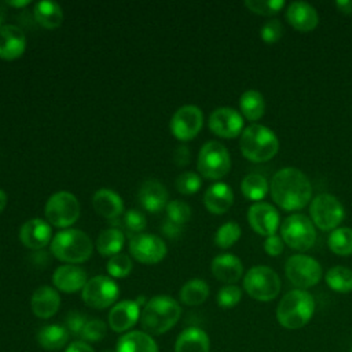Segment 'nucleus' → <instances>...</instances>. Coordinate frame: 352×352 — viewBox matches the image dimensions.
<instances>
[{
    "mask_svg": "<svg viewBox=\"0 0 352 352\" xmlns=\"http://www.w3.org/2000/svg\"><path fill=\"white\" fill-rule=\"evenodd\" d=\"M274 202L286 212L305 208L312 197V186L304 172L297 168L279 169L270 183Z\"/></svg>",
    "mask_w": 352,
    "mask_h": 352,
    "instance_id": "nucleus-1",
    "label": "nucleus"
},
{
    "mask_svg": "<svg viewBox=\"0 0 352 352\" xmlns=\"http://www.w3.org/2000/svg\"><path fill=\"white\" fill-rule=\"evenodd\" d=\"M182 308L170 296H154L143 307L140 314L142 327L148 334H162L172 329L180 319Z\"/></svg>",
    "mask_w": 352,
    "mask_h": 352,
    "instance_id": "nucleus-2",
    "label": "nucleus"
},
{
    "mask_svg": "<svg viewBox=\"0 0 352 352\" xmlns=\"http://www.w3.org/2000/svg\"><path fill=\"white\" fill-rule=\"evenodd\" d=\"M315 312V298L302 289L287 292L276 307V319L280 326L296 330L304 327Z\"/></svg>",
    "mask_w": 352,
    "mask_h": 352,
    "instance_id": "nucleus-3",
    "label": "nucleus"
},
{
    "mask_svg": "<svg viewBox=\"0 0 352 352\" xmlns=\"http://www.w3.org/2000/svg\"><path fill=\"white\" fill-rule=\"evenodd\" d=\"M239 148L246 160L252 162H267L276 155L279 140L268 126L252 124L242 131Z\"/></svg>",
    "mask_w": 352,
    "mask_h": 352,
    "instance_id": "nucleus-4",
    "label": "nucleus"
},
{
    "mask_svg": "<svg viewBox=\"0 0 352 352\" xmlns=\"http://www.w3.org/2000/svg\"><path fill=\"white\" fill-rule=\"evenodd\" d=\"M50 248L58 260L67 264H80L91 257L94 243L84 231L66 228L52 238Z\"/></svg>",
    "mask_w": 352,
    "mask_h": 352,
    "instance_id": "nucleus-5",
    "label": "nucleus"
},
{
    "mask_svg": "<svg viewBox=\"0 0 352 352\" xmlns=\"http://www.w3.org/2000/svg\"><path fill=\"white\" fill-rule=\"evenodd\" d=\"M243 289L257 301H271L280 292V279L272 268L256 265L243 276Z\"/></svg>",
    "mask_w": 352,
    "mask_h": 352,
    "instance_id": "nucleus-6",
    "label": "nucleus"
},
{
    "mask_svg": "<svg viewBox=\"0 0 352 352\" xmlns=\"http://www.w3.org/2000/svg\"><path fill=\"white\" fill-rule=\"evenodd\" d=\"M197 168L201 176L219 180L224 177L231 169V158L224 144L216 140L206 142L198 154Z\"/></svg>",
    "mask_w": 352,
    "mask_h": 352,
    "instance_id": "nucleus-7",
    "label": "nucleus"
},
{
    "mask_svg": "<svg viewBox=\"0 0 352 352\" xmlns=\"http://www.w3.org/2000/svg\"><path fill=\"white\" fill-rule=\"evenodd\" d=\"M280 238L289 248L305 252L315 245L316 230L311 219L301 213H294L280 224Z\"/></svg>",
    "mask_w": 352,
    "mask_h": 352,
    "instance_id": "nucleus-8",
    "label": "nucleus"
},
{
    "mask_svg": "<svg viewBox=\"0 0 352 352\" xmlns=\"http://www.w3.org/2000/svg\"><path fill=\"white\" fill-rule=\"evenodd\" d=\"M45 220L58 227L67 228L80 217V204L74 194L69 191H58L52 194L44 208Z\"/></svg>",
    "mask_w": 352,
    "mask_h": 352,
    "instance_id": "nucleus-9",
    "label": "nucleus"
},
{
    "mask_svg": "<svg viewBox=\"0 0 352 352\" xmlns=\"http://www.w3.org/2000/svg\"><path fill=\"white\" fill-rule=\"evenodd\" d=\"M309 214L314 226L322 231H333L338 228L344 220L345 210L342 204L331 194L322 192L312 198L309 205Z\"/></svg>",
    "mask_w": 352,
    "mask_h": 352,
    "instance_id": "nucleus-10",
    "label": "nucleus"
},
{
    "mask_svg": "<svg viewBox=\"0 0 352 352\" xmlns=\"http://www.w3.org/2000/svg\"><path fill=\"white\" fill-rule=\"evenodd\" d=\"M285 274L292 285L297 289H308L315 286L322 278L320 264L311 256L293 254L286 260Z\"/></svg>",
    "mask_w": 352,
    "mask_h": 352,
    "instance_id": "nucleus-11",
    "label": "nucleus"
},
{
    "mask_svg": "<svg viewBox=\"0 0 352 352\" xmlns=\"http://www.w3.org/2000/svg\"><path fill=\"white\" fill-rule=\"evenodd\" d=\"M118 294V285L110 276L98 275L87 280L81 292V298L91 308L104 309L116 302Z\"/></svg>",
    "mask_w": 352,
    "mask_h": 352,
    "instance_id": "nucleus-12",
    "label": "nucleus"
},
{
    "mask_svg": "<svg viewBox=\"0 0 352 352\" xmlns=\"http://www.w3.org/2000/svg\"><path fill=\"white\" fill-rule=\"evenodd\" d=\"M204 125V113L195 104H184L179 107L170 118L169 128L172 135L180 142L194 139Z\"/></svg>",
    "mask_w": 352,
    "mask_h": 352,
    "instance_id": "nucleus-13",
    "label": "nucleus"
},
{
    "mask_svg": "<svg viewBox=\"0 0 352 352\" xmlns=\"http://www.w3.org/2000/svg\"><path fill=\"white\" fill-rule=\"evenodd\" d=\"M129 252L142 264H157L166 256L165 242L153 234H139L131 238Z\"/></svg>",
    "mask_w": 352,
    "mask_h": 352,
    "instance_id": "nucleus-14",
    "label": "nucleus"
},
{
    "mask_svg": "<svg viewBox=\"0 0 352 352\" xmlns=\"http://www.w3.org/2000/svg\"><path fill=\"white\" fill-rule=\"evenodd\" d=\"M208 125L216 136L232 139L242 133L243 118L242 114L232 107H217L212 111Z\"/></svg>",
    "mask_w": 352,
    "mask_h": 352,
    "instance_id": "nucleus-15",
    "label": "nucleus"
},
{
    "mask_svg": "<svg viewBox=\"0 0 352 352\" xmlns=\"http://www.w3.org/2000/svg\"><path fill=\"white\" fill-rule=\"evenodd\" d=\"M279 213L268 202H256L248 210V221L253 231L263 236L275 235L279 227Z\"/></svg>",
    "mask_w": 352,
    "mask_h": 352,
    "instance_id": "nucleus-16",
    "label": "nucleus"
},
{
    "mask_svg": "<svg viewBox=\"0 0 352 352\" xmlns=\"http://www.w3.org/2000/svg\"><path fill=\"white\" fill-rule=\"evenodd\" d=\"M19 239L23 246L40 250L52 241V230L47 220L34 217L25 221L19 230Z\"/></svg>",
    "mask_w": 352,
    "mask_h": 352,
    "instance_id": "nucleus-17",
    "label": "nucleus"
},
{
    "mask_svg": "<svg viewBox=\"0 0 352 352\" xmlns=\"http://www.w3.org/2000/svg\"><path fill=\"white\" fill-rule=\"evenodd\" d=\"M26 50V36L16 25L0 26V58L4 60L18 59Z\"/></svg>",
    "mask_w": 352,
    "mask_h": 352,
    "instance_id": "nucleus-18",
    "label": "nucleus"
},
{
    "mask_svg": "<svg viewBox=\"0 0 352 352\" xmlns=\"http://www.w3.org/2000/svg\"><path fill=\"white\" fill-rule=\"evenodd\" d=\"M140 304L135 300H124L113 305L109 312V324L111 330L124 333L129 330L140 318Z\"/></svg>",
    "mask_w": 352,
    "mask_h": 352,
    "instance_id": "nucleus-19",
    "label": "nucleus"
},
{
    "mask_svg": "<svg viewBox=\"0 0 352 352\" xmlns=\"http://www.w3.org/2000/svg\"><path fill=\"white\" fill-rule=\"evenodd\" d=\"M87 272L76 264H65L54 271L52 282L63 293H76L82 290L87 283Z\"/></svg>",
    "mask_w": 352,
    "mask_h": 352,
    "instance_id": "nucleus-20",
    "label": "nucleus"
},
{
    "mask_svg": "<svg viewBox=\"0 0 352 352\" xmlns=\"http://www.w3.org/2000/svg\"><path fill=\"white\" fill-rule=\"evenodd\" d=\"M138 199L147 212L157 213L166 208L168 191L161 182L150 179L140 186L138 191Z\"/></svg>",
    "mask_w": 352,
    "mask_h": 352,
    "instance_id": "nucleus-21",
    "label": "nucleus"
},
{
    "mask_svg": "<svg viewBox=\"0 0 352 352\" xmlns=\"http://www.w3.org/2000/svg\"><path fill=\"white\" fill-rule=\"evenodd\" d=\"M286 19L298 32H311L319 23L316 10L305 1H293L287 6Z\"/></svg>",
    "mask_w": 352,
    "mask_h": 352,
    "instance_id": "nucleus-22",
    "label": "nucleus"
},
{
    "mask_svg": "<svg viewBox=\"0 0 352 352\" xmlns=\"http://www.w3.org/2000/svg\"><path fill=\"white\" fill-rule=\"evenodd\" d=\"M210 270L217 280L227 285H234L242 278L243 274L242 261L239 260V257L231 253H223L216 256L212 260Z\"/></svg>",
    "mask_w": 352,
    "mask_h": 352,
    "instance_id": "nucleus-23",
    "label": "nucleus"
},
{
    "mask_svg": "<svg viewBox=\"0 0 352 352\" xmlns=\"http://www.w3.org/2000/svg\"><path fill=\"white\" fill-rule=\"evenodd\" d=\"M30 307L37 318L48 319L58 312L60 307V296L51 286H40L32 296Z\"/></svg>",
    "mask_w": 352,
    "mask_h": 352,
    "instance_id": "nucleus-24",
    "label": "nucleus"
},
{
    "mask_svg": "<svg viewBox=\"0 0 352 352\" xmlns=\"http://www.w3.org/2000/svg\"><path fill=\"white\" fill-rule=\"evenodd\" d=\"M234 204L232 188L223 182L209 186L204 194V205L213 214H223Z\"/></svg>",
    "mask_w": 352,
    "mask_h": 352,
    "instance_id": "nucleus-25",
    "label": "nucleus"
},
{
    "mask_svg": "<svg viewBox=\"0 0 352 352\" xmlns=\"http://www.w3.org/2000/svg\"><path fill=\"white\" fill-rule=\"evenodd\" d=\"M92 206L99 216L107 220H117L124 212L121 197L110 188L98 190L92 197Z\"/></svg>",
    "mask_w": 352,
    "mask_h": 352,
    "instance_id": "nucleus-26",
    "label": "nucleus"
},
{
    "mask_svg": "<svg viewBox=\"0 0 352 352\" xmlns=\"http://www.w3.org/2000/svg\"><path fill=\"white\" fill-rule=\"evenodd\" d=\"M209 348L208 334L195 326L184 329L175 344V352H209Z\"/></svg>",
    "mask_w": 352,
    "mask_h": 352,
    "instance_id": "nucleus-27",
    "label": "nucleus"
},
{
    "mask_svg": "<svg viewBox=\"0 0 352 352\" xmlns=\"http://www.w3.org/2000/svg\"><path fill=\"white\" fill-rule=\"evenodd\" d=\"M116 352H158V346L148 333L133 330L118 338Z\"/></svg>",
    "mask_w": 352,
    "mask_h": 352,
    "instance_id": "nucleus-28",
    "label": "nucleus"
},
{
    "mask_svg": "<svg viewBox=\"0 0 352 352\" xmlns=\"http://www.w3.org/2000/svg\"><path fill=\"white\" fill-rule=\"evenodd\" d=\"M34 19L36 22L45 29H56L62 25L63 12L58 3L44 0L34 4Z\"/></svg>",
    "mask_w": 352,
    "mask_h": 352,
    "instance_id": "nucleus-29",
    "label": "nucleus"
},
{
    "mask_svg": "<svg viewBox=\"0 0 352 352\" xmlns=\"http://www.w3.org/2000/svg\"><path fill=\"white\" fill-rule=\"evenodd\" d=\"M37 341L47 351H58L67 344L69 331L60 324H47L38 330Z\"/></svg>",
    "mask_w": 352,
    "mask_h": 352,
    "instance_id": "nucleus-30",
    "label": "nucleus"
},
{
    "mask_svg": "<svg viewBox=\"0 0 352 352\" xmlns=\"http://www.w3.org/2000/svg\"><path fill=\"white\" fill-rule=\"evenodd\" d=\"M125 235L120 228L111 227L107 230H103L98 239H96V249L100 256L113 257L118 253H121V249L124 246Z\"/></svg>",
    "mask_w": 352,
    "mask_h": 352,
    "instance_id": "nucleus-31",
    "label": "nucleus"
},
{
    "mask_svg": "<svg viewBox=\"0 0 352 352\" xmlns=\"http://www.w3.org/2000/svg\"><path fill=\"white\" fill-rule=\"evenodd\" d=\"M239 109L246 120L257 121L265 111L264 96L256 89H248L239 98Z\"/></svg>",
    "mask_w": 352,
    "mask_h": 352,
    "instance_id": "nucleus-32",
    "label": "nucleus"
},
{
    "mask_svg": "<svg viewBox=\"0 0 352 352\" xmlns=\"http://www.w3.org/2000/svg\"><path fill=\"white\" fill-rule=\"evenodd\" d=\"M209 296V286L202 279H190L186 282L180 292V301L186 305H201Z\"/></svg>",
    "mask_w": 352,
    "mask_h": 352,
    "instance_id": "nucleus-33",
    "label": "nucleus"
},
{
    "mask_svg": "<svg viewBox=\"0 0 352 352\" xmlns=\"http://www.w3.org/2000/svg\"><path fill=\"white\" fill-rule=\"evenodd\" d=\"M270 190V184L263 175L249 173L241 182L242 194L254 202H261V199L267 195Z\"/></svg>",
    "mask_w": 352,
    "mask_h": 352,
    "instance_id": "nucleus-34",
    "label": "nucleus"
},
{
    "mask_svg": "<svg viewBox=\"0 0 352 352\" xmlns=\"http://www.w3.org/2000/svg\"><path fill=\"white\" fill-rule=\"evenodd\" d=\"M324 279L327 286L337 293L352 292V270L351 268H346L342 265L331 267L326 272Z\"/></svg>",
    "mask_w": 352,
    "mask_h": 352,
    "instance_id": "nucleus-35",
    "label": "nucleus"
},
{
    "mask_svg": "<svg viewBox=\"0 0 352 352\" xmlns=\"http://www.w3.org/2000/svg\"><path fill=\"white\" fill-rule=\"evenodd\" d=\"M327 245L337 256L352 254V228L338 227L333 230L327 238Z\"/></svg>",
    "mask_w": 352,
    "mask_h": 352,
    "instance_id": "nucleus-36",
    "label": "nucleus"
},
{
    "mask_svg": "<svg viewBox=\"0 0 352 352\" xmlns=\"http://www.w3.org/2000/svg\"><path fill=\"white\" fill-rule=\"evenodd\" d=\"M241 227L235 221H227L221 224L214 234V243L221 249H228L241 238Z\"/></svg>",
    "mask_w": 352,
    "mask_h": 352,
    "instance_id": "nucleus-37",
    "label": "nucleus"
},
{
    "mask_svg": "<svg viewBox=\"0 0 352 352\" xmlns=\"http://www.w3.org/2000/svg\"><path fill=\"white\" fill-rule=\"evenodd\" d=\"M165 210H166V219L177 226H184L191 219L190 205L180 199H173L168 202Z\"/></svg>",
    "mask_w": 352,
    "mask_h": 352,
    "instance_id": "nucleus-38",
    "label": "nucleus"
},
{
    "mask_svg": "<svg viewBox=\"0 0 352 352\" xmlns=\"http://www.w3.org/2000/svg\"><path fill=\"white\" fill-rule=\"evenodd\" d=\"M245 6L249 11L263 15V16H271L278 14L283 7V0H246Z\"/></svg>",
    "mask_w": 352,
    "mask_h": 352,
    "instance_id": "nucleus-39",
    "label": "nucleus"
},
{
    "mask_svg": "<svg viewBox=\"0 0 352 352\" xmlns=\"http://www.w3.org/2000/svg\"><path fill=\"white\" fill-rule=\"evenodd\" d=\"M121 226L126 230V232L129 235H133V234L139 235V234H143V231L147 226V220H146V216L140 210L132 208L124 213Z\"/></svg>",
    "mask_w": 352,
    "mask_h": 352,
    "instance_id": "nucleus-40",
    "label": "nucleus"
},
{
    "mask_svg": "<svg viewBox=\"0 0 352 352\" xmlns=\"http://www.w3.org/2000/svg\"><path fill=\"white\" fill-rule=\"evenodd\" d=\"M106 268H107V272L110 276L125 278L132 271V260L129 258V256H126L124 253H118L109 258Z\"/></svg>",
    "mask_w": 352,
    "mask_h": 352,
    "instance_id": "nucleus-41",
    "label": "nucleus"
},
{
    "mask_svg": "<svg viewBox=\"0 0 352 352\" xmlns=\"http://www.w3.org/2000/svg\"><path fill=\"white\" fill-rule=\"evenodd\" d=\"M175 186L180 194L191 195V194H195L201 188L202 179L195 172H183L176 177Z\"/></svg>",
    "mask_w": 352,
    "mask_h": 352,
    "instance_id": "nucleus-42",
    "label": "nucleus"
},
{
    "mask_svg": "<svg viewBox=\"0 0 352 352\" xmlns=\"http://www.w3.org/2000/svg\"><path fill=\"white\" fill-rule=\"evenodd\" d=\"M242 298V290L236 285H226L217 293V304L221 308H232Z\"/></svg>",
    "mask_w": 352,
    "mask_h": 352,
    "instance_id": "nucleus-43",
    "label": "nucleus"
},
{
    "mask_svg": "<svg viewBox=\"0 0 352 352\" xmlns=\"http://www.w3.org/2000/svg\"><path fill=\"white\" fill-rule=\"evenodd\" d=\"M106 336V324L100 319H88L82 331L81 338L82 341H100Z\"/></svg>",
    "mask_w": 352,
    "mask_h": 352,
    "instance_id": "nucleus-44",
    "label": "nucleus"
},
{
    "mask_svg": "<svg viewBox=\"0 0 352 352\" xmlns=\"http://www.w3.org/2000/svg\"><path fill=\"white\" fill-rule=\"evenodd\" d=\"M283 34V25L279 19H270L260 28V37L267 44L276 43Z\"/></svg>",
    "mask_w": 352,
    "mask_h": 352,
    "instance_id": "nucleus-45",
    "label": "nucleus"
},
{
    "mask_svg": "<svg viewBox=\"0 0 352 352\" xmlns=\"http://www.w3.org/2000/svg\"><path fill=\"white\" fill-rule=\"evenodd\" d=\"M87 316L82 315L81 312L77 311H72L69 312V315L66 316V329L69 333L74 334L76 337L81 336V331L87 323Z\"/></svg>",
    "mask_w": 352,
    "mask_h": 352,
    "instance_id": "nucleus-46",
    "label": "nucleus"
},
{
    "mask_svg": "<svg viewBox=\"0 0 352 352\" xmlns=\"http://www.w3.org/2000/svg\"><path fill=\"white\" fill-rule=\"evenodd\" d=\"M283 248H285V242L280 236H278L276 234L275 235H271V236H267L265 241H264V250L272 256V257H276L279 256L282 252H283Z\"/></svg>",
    "mask_w": 352,
    "mask_h": 352,
    "instance_id": "nucleus-47",
    "label": "nucleus"
},
{
    "mask_svg": "<svg viewBox=\"0 0 352 352\" xmlns=\"http://www.w3.org/2000/svg\"><path fill=\"white\" fill-rule=\"evenodd\" d=\"M173 161L179 166H184V165L188 164V161H190V150L187 148V146L180 144V146L176 147V150L173 153Z\"/></svg>",
    "mask_w": 352,
    "mask_h": 352,
    "instance_id": "nucleus-48",
    "label": "nucleus"
},
{
    "mask_svg": "<svg viewBox=\"0 0 352 352\" xmlns=\"http://www.w3.org/2000/svg\"><path fill=\"white\" fill-rule=\"evenodd\" d=\"M162 231L169 238H177V236H180V234L183 231V226H177L166 219V221L162 224Z\"/></svg>",
    "mask_w": 352,
    "mask_h": 352,
    "instance_id": "nucleus-49",
    "label": "nucleus"
},
{
    "mask_svg": "<svg viewBox=\"0 0 352 352\" xmlns=\"http://www.w3.org/2000/svg\"><path fill=\"white\" fill-rule=\"evenodd\" d=\"M65 352H95V351H94V348H92L89 344H87L85 341H74V342H72V344L66 348Z\"/></svg>",
    "mask_w": 352,
    "mask_h": 352,
    "instance_id": "nucleus-50",
    "label": "nucleus"
},
{
    "mask_svg": "<svg viewBox=\"0 0 352 352\" xmlns=\"http://www.w3.org/2000/svg\"><path fill=\"white\" fill-rule=\"evenodd\" d=\"M336 7L341 14H345V15L352 14V0H337Z\"/></svg>",
    "mask_w": 352,
    "mask_h": 352,
    "instance_id": "nucleus-51",
    "label": "nucleus"
},
{
    "mask_svg": "<svg viewBox=\"0 0 352 352\" xmlns=\"http://www.w3.org/2000/svg\"><path fill=\"white\" fill-rule=\"evenodd\" d=\"M6 205H7V194L0 188V213L4 210Z\"/></svg>",
    "mask_w": 352,
    "mask_h": 352,
    "instance_id": "nucleus-52",
    "label": "nucleus"
},
{
    "mask_svg": "<svg viewBox=\"0 0 352 352\" xmlns=\"http://www.w3.org/2000/svg\"><path fill=\"white\" fill-rule=\"evenodd\" d=\"M8 6H11V7H25V6H28L29 4V0H23V1H8L7 3Z\"/></svg>",
    "mask_w": 352,
    "mask_h": 352,
    "instance_id": "nucleus-53",
    "label": "nucleus"
},
{
    "mask_svg": "<svg viewBox=\"0 0 352 352\" xmlns=\"http://www.w3.org/2000/svg\"><path fill=\"white\" fill-rule=\"evenodd\" d=\"M351 352H352V348H351Z\"/></svg>",
    "mask_w": 352,
    "mask_h": 352,
    "instance_id": "nucleus-54",
    "label": "nucleus"
},
{
    "mask_svg": "<svg viewBox=\"0 0 352 352\" xmlns=\"http://www.w3.org/2000/svg\"><path fill=\"white\" fill-rule=\"evenodd\" d=\"M0 26H1V25H0Z\"/></svg>",
    "mask_w": 352,
    "mask_h": 352,
    "instance_id": "nucleus-55",
    "label": "nucleus"
}]
</instances>
